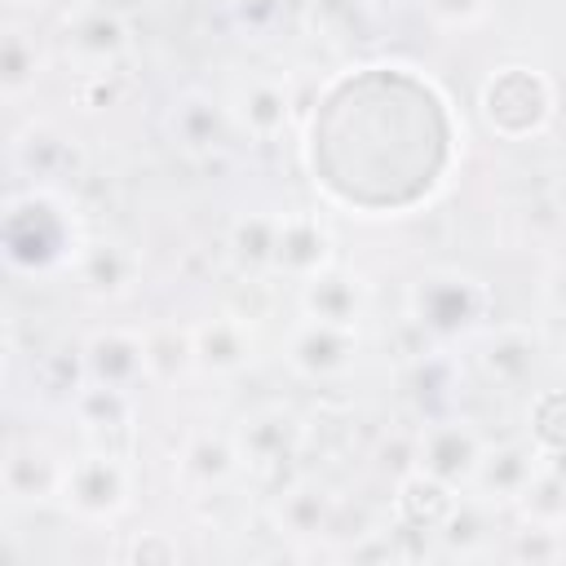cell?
I'll list each match as a JSON object with an SVG mask.
<instances>
[{"label":"cell","mask_w":566,"mask_h":566,"mask_svg":"<svg viewBox=\"0 0 566 566\" xmlns=\"http://www.w3.org/2000/svg\"><path fill=\"white\" fill-rule=\"evenodd\" d=\"M336 265V234L318 212H279V248L274 274L287 283H305Z\"/></svg>","instance_id":"obj_12"},{"label":"cell","mask_w":566,"mask_h":566,"mask_svg":"<svg viewBox=\"0 0 566 566\" xmlns=\"http://www.w3.org/2000/svg\"><path fill=\"white\" fill-rule=\"evenodd\" d=\"M234 13H239V22H248V27H265V22L279 13V0H234Z\"/></svg>","instance_id":"obj_37"},{"label":"cell","mask_w":566,"mask_h":566,"mask_svg":"<svg viewBox=\"0 0 566 566\" xmlns=\"http://www.w3.org/2000/svg\"><path fill=\"white\" fill-rule=\"evenodd\" d=\"M509 553H513L517 562H531V566H539V562H562V557H566V531L522 522V531H513Z\"/></svg>","instance_id":"obj_31"},{"label":"cell","mask_w":566,"mask_h":566,"mask_svg":"<svg viewBox=\"0 0 566 566\" xmlns=\"http://www.w3.org/2000/svg\"><path fill=\"white\" fill-rule=\"evenodd\" d=\"M234 447H239L248 478H256L265 486H287V473L305 447V424L292 407L270 402V407H256L239 420Z\"/></svg>","instance_id":"obj_5"},{"label":"cell","mask_w":566,"mask_h":566,"mask_svg":"<svg viewBox=\"0 0 566 566\" xmlns=\"http://www.w3.org/2000/svg\"><path fill=\"white\" fill-rule=\"evenodd\" d=\"M80 354H84V376L93 385H111V389L150 385L146 332H137V327H97V332L84 336Z\"/></svg>","instance_id":"obj_13"},{"label":"cell","mask_w":566,"mask_h":566,"mask_svg":"<svg viewBox=\"0 0 566 566\" xmlns=\"http://www.w3.org/2000/svg\"><path fill=\"white\" fill-rule=\"evenodd\" d=\"M177 557H181V548L164 531H137L124 544V562H133V566H172Z\"/></svg>","instance_id":"obj_35"},{"label":"cell","mask_w":566,"mask_h":566,"mask_svg":"<svg viewBox=\"0 0 566 566\" xmlns=\"http://www.w3.org/2000/svg\"><path fill=\"white\" fill-rule=\"evenodd\" d=\"M535 451H566V389H539L526 411Z\"/></svg>","instance_id":"obj_29"},{"label":"cell","mask_w":566,"mask_h":566,"mask_svg":"<svg viewBox=\"0 0 566 566\" xmlns=\"http://www.w3.org/2000/svg\"><path fill=\"white\" fill-rule=\"evenodd\" d=\"M482 513H486L482 500H460L455 513L438 526V544H442V553H451V557H473V553L482 548V539H486V522H482Z\"/></svg>","instance_id":"obj_30"},{"label":"cell","mask_w":566,"mask_h":566,"mask_svg":"<svg viewBox=\"0 0 566 566\" xmlns=\"http://www.w3.org/2000/svg\"><path fill=\"white\" fill-rule=\"evenodd\" d=\"M71 416H75L80 433H84L93 447H115V451H124V442L133 438V424H137L133 389H111V385L84 380V389L71 398Z\"/></svg>","instance_id":"obj_20"},{"label":"cell","mask_w":566,"mask_h":566,"mask_svg":"<svg viewBox=\"0 0 566 566\" xmlns=\"http://www.w3.org/2000/svg\"><path fill=\"white\" fill-rule=\"evenodd\" d=\"M57 44L75 71H119V62L133 53V27L119 9L88 0L62 13Z\"/></svg>","instance_id":"obj_6"},{"label":"cell","mask_w":566,"mask_h":566,"mask_svg":"<svg viewBox=\"0 0 566 566\" xmlns=\"http://www.w3.org/2000/svg\"><path fill=\"white\" fill-rule=\"evenodd\" d=\"M451 385H455V363L451 358H438V354L416 358L411 371H407V394L429 416H442V402L451 398Z\"/></svg>","instance_id":"obj_28"},{"label":"cell","mask_w":566,"mask_h":566,"mask_svg":"<svg viewBox=\"0 0 566 566\" xmlns=\"http://www.w3.org/2000/svg\"><path fill=\"white\" fill-rule=\"evenodd\" d=\"M88 234L75 203L57 186H27L9 195L0 217V248L18 274H62L80 261Z\"/></svg>","instance_id":"obj_1"},{"label":"cell","mask_w":566,"mask_h":566,"mask_svg":"<svg viewBox=\"0 0 566 566\" xmlns=\"http://www.w3.org/2000/svg\"><path fill=\"white\" fill-rule=\"evenodd\" d=\"M407 318L433 340H473L491 323V287L460 265H429L407 287Z\"/></svg>","instance_id":"obj_2"},{"label":"cell","mask_w":566,"mask_h":566,"mask_svg":"<svg viewBox=\"0 0 566 566\" xmlns=\"http://www.w3.org/2000/svg\"><path fill=\"white\" fill-rule=\"evenodd\" d=\"M243 473V460H239V447H234V433H217V429H195L181 438L177 447V464H172V478L186 495H208V491H221L230 486L234 478Z\"/></svg>","instance_id":"obj_14"},{"label":"cell","mask_w":566,"mask_h":566,"mask_svg":"<svg viewBox=\"0 0 566 566\" xmlns=\"http://www.w3.org/2000/svg\"><path fill=\"white\" fill-rule=\"evenodd\" d=\"M310 13H314V27L327 31L332 40L363 35V31H367V9H363V0H310Z\"/></svg>","instance_id":"obj_32"},{"label":"cell","mask_w":566,"mask_h":566,"mask_svg":"<svg viewBox=\"0 0 566 566\" xmlns=\"http://www.w3.org/2000/svg\"><path fill=\"white\" fill-rule=\"evenodd\" d=\"M119 93H124L119 71H80V80H75L80 111H106V106L119 102Z\"/></svg>","instance_id":"obj_34"},{"label":"cell","mask_w":566,"mask_h":566,"mask_svg":"<svg viewBox=\"0 0 566 566\" xmlns=\"http://www.w3.org/2000/svg\"><path fill=\"white\" fill-rule=\"evenodd\" d=\"M292 88L279 75H248L230 97V119L252 142H279L292 124Z\"/></svg>","instance_id":"obj_18"},{"label":"cell","mask_w":566,"mask_h":566,"mask_svg":"<svg viewBox=\"0 0 566 566\" xmlns=\"http://www.w3.org/2000/svg\"><path fill=\"white\" fill-rule=\"evenodd\" d=\"M71 274L88 301H124L142 283V256L119 239H88Z\"/></svg>","instance_id":"obj_16"},{"label":"cell","mask_w":566,"mask_h":566,"mask_svg":"<svg viewBox=\"0 0 566 566\" xmlns=\"http://www.w3.org/2000/svg\"><path fill=\"white\" fill-rule=\"evenodd\" d=\"M455 504H460V486H451V482H442V478H433V473H424L416 464L394 486V517H398V526L420 531V535H438V526L455 513Z\"/></svg>","instance_id":"obj_21"},{"label":"cell","mask_w":566,"mask_h":566,"mask_svg":"<svg viewBox=\"0 0 566 566\" xmlns=\"http://www.w3.org/2000/svg\"><path fill=\"white\" fill-rule=\"evenodd\" d=\"M13 164L18 172H27L35 186H57L62 177H71L80 168V150L66 133H57L53 124H27L13 137Z\"/></svg>","instance_id":"obj_22"},{"label":"cell","mask_w":566,"mask_h":566,"mask_svg":"<svg viewBox=\"0 0 566 566\" xmlns=\"http://www.w3.org/2000/svg\"><path fill=\"white\" fill-rule=\"evenodd\" d=\"M133 491H137V469L128 464V455L115 447H88L84 455L66 460L57 504L80 522L106 526L133 509Z\"/></svg>","instance_id":"obj_4"},{"label":"cell","mask_w":566,"mask_h":566,"mask_svg":"<svg viewBox=\"0 0 566 566\" xmlns=\"http://www.w3.org/2000/svg\"><path fill=\"white\" fill-rule=\"evenodd\" d=\"M195 336V371L203 376H239L252 367L256 358V332L248 327L243 314H208L199 323H190Z\"/></svg>","instance_id":"obj_15"},{"label":"cell","mask_w":566,"mask_h":566,"mask_svg":"<svg viewBox=\"0 0 566 566\" xmlns=\"http://www.w3.org/2000/svg\"><path fill=\"white\" fill-rule=\"evenodd\" d=\"M478 115L495 137L531 142V137L548 133V124L557 115V88L544 71L509 62V66H495L478 84Z\"/></svg>","instance_id":"obj_3"},{"label":"cell","mask_w":566,"mask_h":566,"mask_svg":"<svg viewBox=\"0 0 566 566\" xmlns=\"http://www.w3.org/2000/svg\"><path fill=\"white\" fill-rule=\"evenodd\" d=\"M535 469H539L535 442H500V447L486 442V451L478 460V473H473V482L464 491L473 500H482L486 509H513V500L526 491Z\"/></svg>","instance_id":"obj_17"},{"label":"cell","mask_w":566,"mask_h":566,"mask_svg":"<svg viewBox=\"0 0 566 566\" xmlns=\"http://www.w3.org/2000/svg\"><path fill=\"white\" fill-rule=\"evenodd\" d=\"M146 371L150 385H177L195 371V336L181 323L146 327Z\"/></svg>","instance_id":"obj_25"},{"label":"cell","mask_w":566,"mask_h":566,"mask_svg":"<svg viewBox=\"0 0 566 566\" xmlns=\"http://www.w3.org/2000/svg\"><path fill=\"white\" fill-rule=\"evenodd\" d=\"M62 478H66V460L31 438H13L0 455V486L4 500L18 509H35L62 495Z\"/></svg>","instance_id":"obj_10"},{"label":"cell","mask_w":566,"mask_h":566,"mask_svg":"<svg viewBox=\"0 0 566 566\" xmlns=\"http://www.w3.org/2000/svg\"><path fill=\"white\" fill-rule=\"evenodd\" d=\"M544 340L526 323H486L473 336V363L495 389H522L539 371Z\"/></svg>","instance_id":"obj_9"},{"label":"cell","mask_w":566,"mask_h":566,"mask_svg":"<svg viewBox=\"0 0 566 566\" xmlns=\"http://www.w3.org/2000/svg\"><path fill=\"white\" fill-rule=\"evenodd\" d=\"M420 4H424V13H429L433 27H442V31H469V27H478L491 13L495 0H420Z\"/></svg>","instance_id":"obj_33"},{"label":"cell","mask_w":566,"mask_h":566,"mask_svg":"<svg viewBox=\"0 0 566 566\" xmlns=\"http://www.w3.org/2000/svg\"><path fill=\"white\" fill-rule=\"evenodd\" d=\"M486 451V438L478 433L473 420L464 416H429L416 433V447H411V460L416 469L451 482V486H469L473 473H478V460Z\"/></svg>","instance_id":"obj_7"},{"label":"cell","mask_w":566,"mask_h":566,"mask_svg":"<svg viewBox=\"0 0 566 566\" xmlns=\"http://www.w3.org/2000/svg\"><path fill=\"white\" fill-rule=\"evenodd\" d=\"M274 248H279V212L256 208V212L234 217L226 230V256L248 279L274 274Z\"/></svg>","instance_id":"obj_23"},{"label":"cell","mask_w":566,"mask_h":566,"mask_svg":"<svg viewBox=\"0 0 566 566\" xmlns=\"http://www.w3.org/2000/svg\"><path fill=\"white\" fill-rule=\"evenodd\" d=\"M513 513H517L522 522H531V526L566 531V478L539 460L535 478H531L526 491L513 500Z\"/></svg>","instance_id":"obj_27"},{"label":"cell","mask_w":566,"mask_h":566,"mask_svg":"<svg viewBox=\"0 0 566 566\" xmlns=\"http://www.w3.org/2000/svg\"><path fill=\"white\" fill-rule=\"evenodd\" d=\"M40 75H44V49L35 44L31 31L9 27L4 44H0V93H4V102H22L35 88Z\"/></svg>","instance_id":"obj_26"},{"label":"cell","mask_w":566,"mask_h":566,"mask_svg":"<svg viewBox=\"0 0 566 566\" xmlns=\"http://www.w3.org/2000/svg\"><path fill=\"white\" fill-rule=\"evenodd\" d=\"M301 314L318 318V323H336V327H363L367 310H371V292L363 283V274L345 270V265H327L323 274L301 283Z\"/></svg>","instance_id":"obj_19"},{"label":"cell","mask_w":566,"mask_h":566,"mask_svg":"<svg viewBox=\"0 0 566 566\" xmlns=\"http://www.w3.org/2000/svg\"><path fill=\"white\" fill-rule=\"evenodd\" d=\"M336 522V504L318 482H287L274 500V526L287 539H318Z\"/></svg>","instance_id":"obj_24"},{"label":"cell","mask_w":566,"mask_h":566,"mask_svg":"<svg viewBox=\"0 0 566 566\" xmlns=\"http://www.w3.org/2000/svg\"><path fill=\"white\" fill-rule=\"evenodd\" d=\"M539 296H544V305H548L553 314L566 318V261H553V265L544 270V279H539Z\"/></svg>","instance_id":"obj_36"},{"label":"cell","mask_w":566,"mask_h":566,"mask_svg":"<svg viewBox=\"0 0 566 566\" xmlns=\"http://www.w3.org/2000/svg\"><path fill=\"white\" fill-rule=\"evenodd\" d=\"M283 363L296 380L310 385L340 380L358 363V327H336L301 314V323L283 336Z\"/></svg>","instance_id":"obj_8"},{"label":"cell","mask_w":566,"mask_h":566,"mask_svg":"<svg viewBox=\"0 0 566 566\" xmlns=\"http://www.w3.org/2000/svg\"><path fill=\"white\" fill-rule=\"evenodd\" d=\"M164 128L181 155L208 159V155L226 150L234 119H230V106H221L208 88H181L164 115Z\"/></svg>","instance_id":"obj_11"}]
</instances>
